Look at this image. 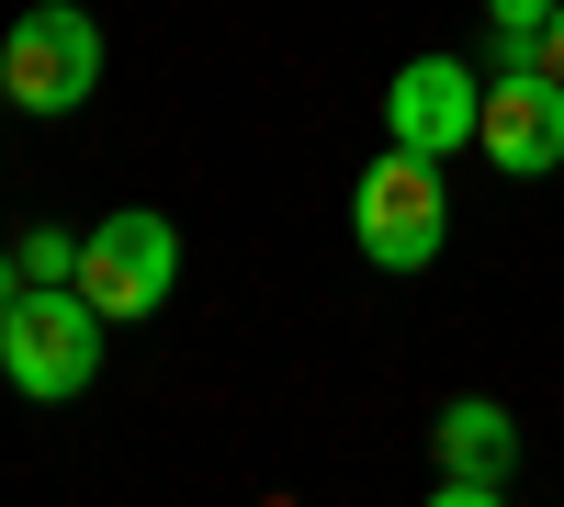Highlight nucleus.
I'll return each mask as SVG.
<instances>
[{"instance_id":"f257e3e1","label":"nucleus","mask_w":564,"mask_h":507,"mask_svg":"<svg viewBox=\"0 0 564 507\" xmlns=\"http://www.w3.org/2000/svg\"><path fill=\"white\" fill-rule=\"evenodd\" d=\"M102 339H113V316L79 283H23L12 316H0V384L34 395V406H68L90 373H102Z\"/></svg>"},{"instance_id":"f03ea898","label":"nucleus","mask_w":564,"mask_h":507,"mask_svg":"<svg viewBox=\"0 0 564 507\" xmlns=\"http://www.w3.org/2000/svg\"><path fill=\"white\" fill-rule=\"evenodd\" d=\"M350 238L372 271H430L441 238H452V192H441V158L417 147H384L361 180H350Z\"/></svg>"},{"instance_id":"7ed1b4c3","label":"nucleus","mask_w":564,"mask_h":507,"mask_svg":"<svg viewBox=\"0 0 564 507\" xmlns=\"http://www.w3.org/2000/svg\"><path fill=\"white\" fill-rule=\"evenodd\" d=\"M102 90V23L79 0H34V12L0 34V102L23 113H79Z\"/></svg>"},{"instance_id":"20e7f679","label":"nucleus","mask_w":564,"mask_h":507,"mask_svg":"<svg viewBox=\"0 0 564 507\" xmlns=\"http://www.w3.org/2000/svg\"><path fill=\"white\" fill-rule=\"evenodd\" d=\"M170 283H181V225H170V214L124 203V214H102V225L79 238V294L102 305L113 328L159 316V305H170Z\"/></svg>"},{"instance_id":"39448f33","label":"nucleus","mask_w":564,"mask_h":507,"mask_svg":"<svg viewBox=\"0 0 564 507\" xmlns=\"http://www.w3.org/2000/svg\"><path fill=\"white\" fill-rule=\"evenodd\" d=\"M475 147L508 180H553L564 169V79L553 68H497L486 79V113H475Z\"/></svg>"},{"instance_id":"423d86ee","label":"nucleus","mask_w":564,"mask_h":507,"mask_svg":"<svg viewBox=\"0 0 564 507\" xmlns=\"http://www.w3.org/2000/svg\"><path fill=\"white\" fill-rule=\"evenodd\" d=\"M475 113H486V79L463 68V57H406L384 79V135L417 158H452V147H475Z\"/></svg>"},{"instance_id":"0eeeda50","label":"nucleus","mask_w":564,"mask_h":507,"mask_svg":"<svg viewBox=\"0 0 564 507\" xmlns=\"http://www.w3.org/2000/svg\"><path fill=\"white\" fill-rule=\"evenodd\" d=\"M430 440H441L452 474H520V418H508L497 395H452Z\"/></svg>"},{"instance_id":"6e6552de","label":"nucleus","mask_w":564,"mask_h":507,"mask_svg":"<svg viewBox=\"0 0 564 507\" xmlns=\"http://www.w3.org/2000/svg\"><path fill=\"white\" fill-rule=\"evenodd\" d=\"M542 34H553V0H486V45H497V68H531Z\"/></svg>"},{"instance_id":"1a4fd4ad","label":"nucleus","mask_w":564,"mask_h":507,"mask_svg":"<svg viewBox=\"0 0 564 507\" xmlns=\"http://www.w3.org/2000/svg\"><path fill=\"white\" fill-rule=\"evenodd\" d=\"M23 271H34V283H79V238H68V225H34V238H23Z\"/></svg>"},{"instance_id":"9d476101","label":"nucleus","mask_w":564,"mask_h":507,"mask_svg":"<svg viewBox=\"0 0 564 507\" xmlns=\"http://www.w3.org/2000/svg\"><path fill=\"white\" fill-rule=\"evenodd\" d=\"M430 496H441V507H497V496H508V474H452V463H441V485H430Z\"/></svg>"},{"instance_id":"9b49d317","label":"nucleus","mask_w":564,"mask_h":507,"mask_svg":"<svg viewBox=\"0 0 564 507\" xmlns=\"http://www.w3.org/2000/svg\"><path fill=\"white\" fill-rule=\"evenodd\" d=\"M531 68H553V79H564V0H553V34H542V57H531Z\"/></svg>"},{"instance_id":"f8f14e48","label":"nucleus","mask_w":564,"mask_h":507,"mask_svg":"<svg viewBox=\"0 0 564 507\" xmlns=\"http://www.w3.org/2000/svg\"><path fill=\"white\" fill-rule=\"evenodd\" d=\"M23 283H34V271H23V249H12V260H0V316H12V294H23Z\"/></svg>"}]
</instances>
